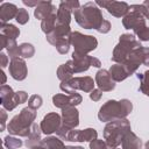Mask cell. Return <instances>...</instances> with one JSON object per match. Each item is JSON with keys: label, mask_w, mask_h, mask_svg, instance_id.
<instances>
[{"label": "cell", "mask_w": 149, "mask_h": 149, "mask_svg": "<svg viewBox=\"0 0 149 149\" xmlns=\"http://www.w3.org/2000/svg\"><path fill=\"white\" fill-rule=\"evenodd\" d=\"M76 22L84 29H95L104 22L102 13L95 2H86L73 12Z\"/></svg>", "instance_id": "1"}, {"label": "cell", "mask_w": 149, "mask_h": 149, "mask_svg": "<svg viewBox=\"0 0 149 149\" xmlns=\"http://www.w3.org/2000/svg\"><path fill=\"white\" fill-rule=\"evenodd\" d=\"M133 109V104L128 99L108 100L106 101L98 112V118L101 122H109L116 119H125L130 114Z\"/></svg>", "instance_id": "2"}, {"label": "cell", "mask_w": 149, "mask_h": 149, "mask_svg": "<svg viewBox=\"0 0 149 149\" xmlns=\"http://www.w3.org/2000/svg\"><path fill=\"white\" fill-rule=\"evenodd\" d=\"M128 132H130V123L126 118L109 121L104 128L105 149H116Z\"/></svg>", "instance_id": "3"}, {"label": "cell", "mask_w": 149, "mask_h": 149, "mask_svg": "<svg viewBox=\"0 0 149 149\" xmlns=\"http://www.w3.org/2000/svg\"><path fill=\"white\" fill-rule=\"evenodd\" d=\"M36 118V111L28 106L22 108L21 112L15 115L7 125V130L10 135L28 137L31 132V126Z\"/></svg>", "instance_id": "4"}, {"label": "cell", "mask_w": 149, "mask_h": 149, "mask_svg": "<svg viewBox=\"0 0 149 149\" xmlns=\"http://www.w3.org/2000/svg\"><path fill=\"white\" fill-rule=\"evenodd\" d=\"M140 41L135 38L134 35L132 34H122L119 38V43L115 45L112 55V61L115 62L116 64H122L128 56L137 48H141Z\"/></svg>", "instance_id": "5"}, {"label": "cell", "mask_w": 149, "mask_h": 149, "mask_svg": "<svg viewBox=\"0 0 149 149\" xmlns=\"http://www.w3.org/2000/svg\"><path fill=\"white\" fill-rule=\"evenodd\" d=\"M71 28L70 26L66 24H57L55 29L47 35V41L52 44L54 47H56L57 51L62 55L68 54L69 49H70V44H71Z\"/></svg>", "instance_id": "6"}, {"label": "cell", "mask_w": 149, "mask_h": 149, "mask_svg": "<svg viewBox=\"0 0 149 149\" xmlns=\"http://www.w3.org/2000/svg\"><path fill=\"white\" fill-rule=\"evenodd\" d=\"M148 17L146 7L141 5L129 6V12L123 16L122 24L126 29H132L134 33L146 27V19Z\"/></svg>", "instance_id": "7"}, {"label": "cell", "mask_w": 149, "mask_h": 149, "mask_svg": "<svg viewBox=\"0 0 149 149\" xmlns=\"http://www.w3.org/2000/svg\"><path fill=\"white\" fill-rule=\"evenodd\" d=\"M1 105L7 111H13L17 105L23 104L28 100V94L24 91L14 92L9 85H1L0 87Z\"/></svg>", "instance_id": "8"}, {"label": "cell", "mask_w": 149, "mask_h": 149, "mask_svg": "<svg viewBox=\"0 0 149 149\" xmlns=\"http://www.w3.org/2000/svg\"><path fill=\"white\" fill-rule=\"evenodd\" d=\"M71 44L73 45L74 54L87 55L98 47V41L92 35H84L79 31H72L71 34Z\"/></svg>", "instance_id": "9"}, {"label": "cell", "mask_w": 149, "mask_h": 149, "mask_svg": "<svg viewBox=\"0 0 149 149\" xmlns=\"http://www.w3.org/2000/svg\"><path fill=\"white\" fill-rule=\"evenodd\" d=\"M59 88L68 93V94H74L76 90H80L87 93H91L94 90V81L91 77L85 76V77H72L69 80L62 81L59 85Z\"/></svg>", "instance_id": "10"}, {"label": "cell", "mask_w": 149, "mask_h": 149, "mask_svg": "<svg viewBox=\"0 0 149 149\" xmlns=\"http://www.w3.org/2000/svg\"><path fill=\"white\" fill-rule=\"evenodd\" d=\"M80 7L77 0H68L62 1L57 8V24H66L70 26L71 14Z\"/></svg>", "instance_id": "11"}, {"label": "cell", "mask_w": 149, "mask_h": 149, "mask_svg": "<svg viewBox=\"0 0 149 149\" xmlns=\"http://www.w3.org/2000/svg\"><path fill=\"white\" fill-rule=\"evenodd\" d=\"M72 62H73L74 73L87 71L90 66H95V68L101 66V63L98 58L88 56V55H78L74 52H72Z\"/></svg>", "instance_id": "12"}, {"label": "cell", "mask_w": 149, "mask_h": 149, "mask_svg": "<svg viewBox=\"0 0 149 149\" xmlns=\"http://www.w3.org/2000/svg\"><path fill=\"white\" fill-rule=\"evenodd\" d=\"M97 6L104 7L107 9L109 14H112L115 17H123L128 12H129V5L123 1H107V0H97L95 1Z\"/></svg>", "instance_id": "13"}, {"label": "cell", "mask_w": 149, "mask_h": 149, "mask_svg": "<svg viewBox=\"0 0 149 149\" xmlns=\"http://www.w3.org/2000/svg\"><path fill=\"white\" fill-rule=\"evenodd\" d=\"M98 136V133L93 128H86V129H71L66 133L65 137L63 140L71 141V142H91L95 140Z\"/></svg>", "instance_id": "14"}, {"label": "cell", "mask_w": 149, "mask_h": 149, "mask_svg": "<svg viewBox=\"0 0 149 149\" xmlns=\"http://www.w3.org/2000/svg\"><path fill=\"white\" fill-rule=\"evenodd\" d=\"M62 126V116L57 113H48L47 115H44V118L41 121V130L43 134L45 135H50L55 132H57Z\"/></svg>", "instance_id": "15"}, {"label": "cell", "mask_w": 149, "mask_h": 149, "mask_svg": "<svg viewBox=\"0 0 149 149\" xmlns=\"http://www.w3.org/2000/svg\"><path fill=\"white\" fill-rule=\"evenodd\" d=\"M83 101V97L79 93H74V94H55L52 97V104L54 106L63 109L65 107H70V106H77Z\"/></svg>", "instance_id": "16"}, {"label": "cell", "mask_w": 149, "mask_h": 149, "mask_svg": "<svg viewBox=\"0 0 149 149\" xmlns=\"http://www.w3.org/2000/svg\"><path fill=\"white\" fill-rule=\"evenodd\" d=\"M79 125V112L74 106L62 109V126L69 129H74Z\"/></svg>", "instance_id": "17"}, {"label": "cell", "mask_w": 149, "mask_h": 149, "mask_svg": "<svg viewBox=\"0 0 149 149\" xmlns=\"http://www.w3.org/2000/svg\"><path fill=\"white\" fill-rule=\"evenodd\" d=\"M28 70H27V64L24 62L23 58L21 57H16L14 59H10L9 63V74L12 76V78H14L15 80H23L27 77Z\"/></svg>", "instance_id": "18"}, {"label": "cell", "mask_w": 149, "mask_h": 149, "mask_svg": "<svg viewBox=\"0 0 149 149\" xmlns=\"http://www.w3.org/2000/svg\"><path fill=\"white\" fill-rule=\"evenodd\" d=\"M95 84L102 92H109L115 87V81L112 79L109 72L104 69L99 70L95 73Z\"/></svg>", "instance_id": "19"}, {"label": "cell", "mask_w": 149, "mask_h": 149, "mask_svg": "<svg viewBox=\"0 0 149 149\" xmlns=\"http://www.w3.org/2000/svg\"><path fill=\"white\" fill-rule=\"evenodd\" d=\"M0 48L7 49V52H8L10 59H14V58L20 56V50H19L20 45L16 44V41L10 40V38L6 37L5 35H1V34H0Z\"/></svg>", "instance_id": "20"}, {"label": "cell", "mask_w": 149, "mask_h": 149, "mask_svg": "<svg viewBox=\"0 0 149 149\" xmlns=\"http://www.w3.org/2000/svg\"><path fill=\"white\" fill-rule=\"evenodd\" d=\"M19 12V8L14 3L3 2L0 6V21L1 23H6L10 19L16 17V14Z\"/></svg>", "instance_id": "21"}, {"label": "cell", "mask_w": 149, "mask_h": 149, "mask_svg": "<svg viewBox=\"0 0 149 149\" xmlns=\"http://www.w3.org/2000/svg\"><path fill=\"white\" fill-rule=\"evenodd\" d=\"M54 10H57L56 9V6L52 5L51 1H41L38 3L37 7H35V10H34V15L36 19L38 20H43L45 16H48L50 13H52Z\"/></svg>", "instance_id": "22"}, {"label": "cell", "mask_w": 149, "mask_h": 149, "mask_svg": "<svg viewBox=\"0 0 149 149\" xmlns=\"http://www.w3.org/2000/svg\"><path fill=\"white\" fill-rule=\"evenodd\" d=\"M41 134H42V130H41V127L37 125V123H33L31 126V132L29 134V136L27 137L24 144L28 147V148H33L35 146H38L42 143V139H41Z\"/></svg>", "instance_id": "23"}, {"label": "cell", "mask_w": 149, "mask_h": 149, "mask_svg": "<svg viewBox=\"0 0 149 149\" xmlns=\"http://www.w3.org/2000/svg\"><path fill=\"white\" fill-rule=\"evenodd\" d=\"M73 73H74V69H73L72 59H70L66 63L59 65L58 69H57V77L61 81H65V80L71 79Z\"/></svg>", "instance_id": "24"}, {"label": "cell", "mask_w": 149, "mask_h": 149, "mask_svg": "<svg viewBox=\"0 0 149 149\" xmlns=\"http://www.w3.org/2000/svg\"><path fill=\"white\" fill-rule=\"evenodd\" d=\"M142 141L132 130L128 132L122 140V149H141Z\"/></svg>", "instance_id": "25"}, {"label": "cell", "mask_w": 149, "mask_h": 149, "mask_svg": "<svg viewBox=\"0 0 149 149\" xmlns=\"http://www.w3.org/2000/svg\"><path fill=\"white\" fill-rule=\"evenodd\" d=\"M56 23H57V10H54L52 13H50L48 16H45V17L41 21L42 31L45 33V35L50 34V33L55 29Z\"/></svg>", "instance_id": "26"}, {"label": "cell", "mask_w": 149, "mask_h": 149, "mask_svg": "<svg viewBox=\"0 0 149 149\" xmlns=\"http://www.w3.org/2000/svg\"><path fill=\"white\" fill-rule=\"evenodd\" d=\"M108 72H109L111 77H112V79L114 81H122L127 77H129V74L127 73L126 69L121 64H114V65H112Z\"/></svg>", "instance_id": "27"}, {"label": "cell", "mask_w": 149, "mask_h": 149, "mask_svg": "<svg viewBox=\"0 0 149 149\" xmlns=\"http://www.w3.org/2000/svg\"><path fill=\"white\" fill-rule=\"evenodd\" d=\"M0 33H1V35H5L6 37H8L10 40H16L20 35V29L16 28V26L10 24V23H1Z\"/></svg>", "instance_id": "28"}, {"label": "cell", "mask_w": 149, "mask_h": 149, "mask_svg": "<svg viewBox=\"0 0 149 149\" xmlns=\"http://www.w3.org/2000/svg\"><path fill=\"white\" fill-rule=\"evenodd\" d=\"M42 143L48 149H64L65 147L63 141L56 136H47L45 139L42 140Z\"/></svg>", "instance_id": "29"}, {"label": "cell", "mask_w": 149, "mask_h": 149, "mask_svg": "<svg viewBox=\"0 0 149 149\" xmlns=\"http://www.w3.org/2000/svg\"><path fill=\"white\" fill-rule=\"evenodd\" d=\"M137 78L140 79V91L149 97V70L142 74H137Z\"/></svg>", "instance_id": "30"}, {"label": "cell", "mask_w": 149, "mask_h": 149, "mask_svg": "<svg viewBox=\"0 0 149 149\" xmlns=\"http://www.w3.org/2000/svg\"><path fill=\"white\" fill-rule=\"evenodd\" d=\"M19 50H20V57L21 58H30L35 54V49H34L33 44H30V43H22V44H20Z\"/></svg>", "instance_id": "31"}, {"label": "cell", "mask_w": 149, "mask_h": 149, "mask_svg": "<svg viewBox=\"0 0 149 149\" xmlns=\"http://www.w3.org/2000/svg\"><path fill=\"white\" fill-rule=\"evenodd\" d=\"M22 144H23V143H22V141H21L20 139L13 137V136H10V135H8V136H6V137L3 139V146H5L7 149H17V148H20Z\"/></svg>", "instance_id": "32"}, {"label": "cell", "mask_w": 149, "mask_h": 149, "mask_svg": "<svg viewBox=\"0 0 149 149\" xmlns=\"http://www.w3.org/2000/svg\"><path fill=\"white\" fill-rule=\"evenodd\" d=\"M42 102H43V100H42L41 95L33 94L29 98V100H28V107L31 108V109H34V111H36V109H38L42 106Z\"/></svg>", "instance_id": "33"}, {"label": "cell", "mask_w": 149, "mask_h": 149, "mask_svg": "<svg viewBox=\"0 0 149 149\" xmlns=\"http://www.w3.org/2000/svg\"><path fill=\"white\" fill-rule=\"evenodd\" d=\"M15 20H16L20 24H26V23L29 21V14H28L27 9H24V8H19V12H17V14H16Z\"/></svg>", "instance_id": "34"}, {"label": "cell", "mask_w": 149, "mask_h": 149, "mask_svg": "<svg viewBox=\"0 0 149 149\" xmlns=\"http://www.w3.org/2000/svg\"><path fill=\"white\" fill-rule=\"evenodd\" d=\"M137 37H139V40L140 41H149V28L146 26V27H143V28H141V29H139V30H136L135 33H134Z\"/></svg>", "instance_id": "35"}, {"label": "cell", "mask_w": 149, "mask_h": 149, "mask_svg": "<svg viewBox=\"0 0 149 149\" xmlns=\"http://www.w3.org/2000/svg\"><path fill=\"white\" fill-rule=\"evenodd\" d=\"M105 147H106L105 141L99 139H95L90 142V149H105Z\"/></svg>", "instance_id": "36"}, {"label": "cell", "mask_w": 149, "mask_h": 149, "mask_svg": "<svg viewBox=\"0 0 149 149\" xmlns=\"http://www.w3.org/2000/svg\"><path fill=\"white\" fill-rule=\"evenodd\" d=\"M111 30V22L108 21V20H104V22L101 23V26L98 28V33H100V34H106V33H108Z\"/></svg>", "instance_id": "37"}, {"label": "cell", "mask_w": 149, "mask_h": 149, "mask_svg": "<svg viewBox=\"0 0 149 149\" xmlns=\"http://www.w3.org/2000/svg\"><path fill=\"white\" fill-rule=\"evenodd\" d=\"M6 120H7V113L5 109H0V132H3L6 128Z\"/></svg>", "instance_id": "38"}, {"label": "cell", "mask_w": 149, "mask_h": 149, "mask_svg": "<svg viewBox=\"0 0 149 149\" xmlns=\"http://www.w3.org/2000/svg\"><path fill=\"white\" fill-rule=\"evenodd\" d=\"M101 97H102V91H100L99 88H94V90L90 93V98H91L93 101H99Z\"/></svg>", "instance_id": "39"}, {"label": "cell", "mask_w": 149, "mask_h": 149, "mask_svg": "<svg viewBox=\"0 0 149 149\" xmlns=\"http://www.w3.org/2000/svg\"><path fill=\"white\" fill-rule=\"evenodd\" d=\"M7 64H8V57L3 52H1L0 54V65H1V68H6Z\"/></svg>", "instance_id": "40"}, {"label": "cell", "mask_w": 149, "mask_h": 149, "mask_svg": "<svg viewBox=\"0 0 149 149\" xmlns=\"http://www.w3.org/2000/svg\"><path fill=\"white\" fill-rule=\"evenodd\" d=\"M143 65L149 66V48L144 47V58H143Z\"/></svg>", "instance_id": "41"}, {"label": "cell", "mask_w": 149, "mask_h": 149, "mask_svg": "<svg viewBox=\"0 0 149 149\" xmlns=\"http://www.w3.org/2000/svg\"><path fill=\"white\" fill-rule=\"evenodd\" d=\"M41 1H27V0H23V3L26 5V6H28V7H33V6H38V3H40Z\"/></svg>", "instance_id": "42"}, {"label": "cell", "mask_w": 149, "mask_h": 149, "mask_svg": "<svg viewBox=\"0 0 149 149\" xmlns=\"http://www.w3.org/2000/svg\"><path fill=\"white\" fill-rule=\"evenodd\" d=\"M142 5L146 7V10H147V14H148V17L147 19H149V0H146Z\"/></svg>", "instance_id": "43"}, {"label": "cell", "mask_w": 149, "mask_h": 149, "mask_svg": "<svg viewBox=\"0 0 149 149\" xmlns=\"http://www.w3.org/2000/svg\"><path fill=\"white\" fill-rule=\"evenodd\" d=\"M64 149H84V148L80 147V146H77V147H73V146H65Z\"/></svg>", "instance_id": "44"}, {"label": "cell", "mask_w": 149, "mask_h": 149, "mask_svg": "<svg viewBox=\"0 0 149 149\" xmlns=\"http://www.w3.org/2000/svg\"><path fill=\"white\" fill-rule=\"evenodd\" d=\"M31 149H48L43 143H41V144H38V146H35V147H33Z\"/></svg>", "instance_id": "45"}, {"label": "cell", "mask_w": 149, "mask_h": 149, "mask_svg": "<svg viewBox=\"0 0 149 149\" xmlns=\"http://www.w3.org/2000/svg\"><path fill=\"white\" fill-rule=\"evenodd\" d=\"M1 76H2V85H6V84H5V83H6V74H5L3 71H1Z\"/></svg>", "instance_id": "46"}, {"label": "cell", "mask_w": 149, "mask_h": 149, "mask_svg": "<svg viewBox=\"0 0 149 149\" xmlns=\"http://www.w3.org/2000/svg\"><path fill=\"white\" fill-rule=\"evenodd\" d=\"M144 149H149V141L146 143V148H144Z\"/></svg>", "instance_id": "47"}, {"label": "cell", "mask_w": 149, "mask_h": 149, "mask_svg": "<svg viewBox=\"0 0 149 149\" xmlns=\"http://www.w3.org/2000/svg\"><path fill=\"white\" fill-rule=\"evenodd\" d=\"M116 149H119V148H116Z\"/></svg>", "instance_id": "48"}]
</instances>
